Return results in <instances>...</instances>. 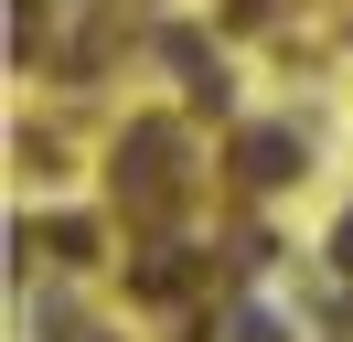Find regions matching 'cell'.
Wrapping results in <instances>:
<instances>
[{
    "instance_id": "6da1fadb",
    "label": "cell",
    "mask_w": 353,
    "mask_h": 342,
    "mask_svg": "<svg viewBox=\"0 0 353 342\" xmlns=\"http://www.w3.org/2000/svg\"><path fill=\"white\" fill-rule=\"evenodd\" d=\"M289 161H300L289 128H246V182H289Z\"/></svg>"
},
{
    "instance_id": "7a4b0ae2",
    "label": "cell",
    "mask_w": 353,
    "mask_h": 342,
    "mask_svg": "<svg viewBox=\"0 0 353 342\" xmlns=\"http://www.w3.org/2000/svg\"><path fill=\"white\" fill-rule=\"evenodd\" d=\"M332 246H343V268H353V225H343V235H332Z\"/></svg>"
}]
</instances>
